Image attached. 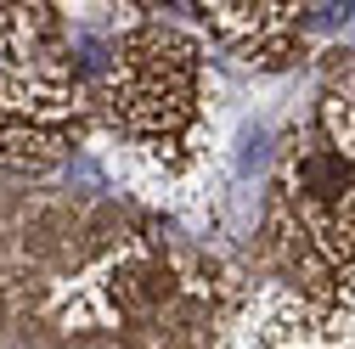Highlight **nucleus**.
<instances>
[{
	"label": "nucleus",
	"mask_w": 355,
	"mask_h": 349,
	"mask_svg": "<svg viewBox=\"0 0 355 349\" xmlns=\"http://www.w3.org/2000/svg\"><path fill=\"white\" fill-rule=\"evenodd\" d=\"M316 124L327 129V141L355 163V62L327 79V91H322V107H316Z\"/></svg>",
	"instance_id": "6e6552de"
},
{
	"label": "nucleus",
	"mask_w": 355,
	"mask_h": 349,
	"mask_svg": "<svg viewBox=\"0 0 355 349\" xmlns=\"http://www.w3.org/2000/svg\"><path fill=\"white\" fill-rule=\"evenodd\" d=\"M0 113L57 136H79L96 113L62 6H0Z\"/></svg>",
	"instance_id": "20e7f679"
},
{
	"label": "nucleus",
	"mask_w": 355,
	"mask_h": 349,
	"mask_svg": "<svg viewBox=\"0 0 355 349\" xmlns=\"http://www.w3.org/2000/svg\"><path fill=\"white\" fill-rule=\"evenodd\" d=\"M265 259L277 265V282L316 298L322 310L355 265V163L316 118L299 124L282 147L265 197Z\"/></svg>",
	"instance_id": "f03ea898"
},
{
	"label": "nucleus",
	"mask_w": 355,
	"mask_h": 349,
	"mask_svg": "<svg viewBox=\"0 0 355 349\" xmlns=\"http://www.w3.org/2000/svg\"><path fill=\"white\" fill-rule=\"evenodd\" d=\"M73 141L79 136L34 129V124H17L12 113H0V169H12V174H46V169H57L73 152Z\"/></svg>",
	"instance_id": "0eeeda50"
},
{
	"label": "nucleus",
	"mask_w": 355,
	"mask_h": 349,
	"mask_svg": "<svg viewBox=\"0 0 355 349\" xmlns=\"http://www.w3.org/2000/svg\"><path fill=\"white\" fill-rule=\"evenodd\" d=\"M96 118L124 147L153 158L164 174H181L198 158L209 118V57L203 39L181 23L141 17L119 34V46L96 79Z\"/></svg>",
	"instance_id": "f257e3e1"
},
{
	"label": "nucleus",
	"mask_w": 355,
	"mask_h": 349,
	"mask_svg": "<svg viewBox=\"0 0 355 349\" xmlns=\"http://www.w3.org/2000/svg\"><path fill=\"white\" fill-rule=\"evenodd\" d=\"M327 338H333V349H355V265L344 271V282L327 304Z\"/></svg>",
	"instance_id": "1a4fd4ad"
},
{
	"label": "nucleus",
	"mask_w": 355,
	"mask_h": 349,
	"mask_svg": "<svg viewBox=\"0 0 355 349\" xmlns=\"http://www.w3.org/2000/svg\"><path fill=\"white\" fill-rule=\"evenodd\" d=\"M214 349H333L327 310L288 282H248L214 327Z\"/></svg>",
	"instance_id": "423d86ee"
},
{
	"label": "nucleus",
	"mask_w": 355,
	"mask_h": 349,
	"mask_svg": "<svg viewBox=\"0 0 355 349\" xmlns=\"http://www.w3.org/2000/svg\"><path fill=\"white\" fill-rule=\"evenodd\" d=\"M214 271L220 265L209 253H198V248L164 242V237H130V242L96 253L91 265L62 287L57 321L68 332H119V327L147 332L187 293H198Z\"/></svg>",
	"instance_id": "7ed1b4c3"
},
{
	"label": "nucleus",
	"mask_w": 355,
	"mask_h": 349,
	"mask_svg": "<svg viewBox=\"0 0 355 349\" xmlns=\"http://www.w3.org/2000/svg\"><path fill=\"white\" fill-rule=\"evenodd\" d=\"M198 17L214 46L254 73H282L310 57V6L293 0H209Z\"/></svg>",
	"instance_id": "39448f33"
},
{
	"label": "nucleus",
	"mask_w": 355,
	"mask_h": 349,
	"mask_svg": "<svg viewBox=\"0 0 355 349\" xmlns=\"http://www.w3.org/2000/svg\"><path fill=\"white\" fill-rule=\"evenodd\" d=\"M79 349H113V343H79Z\"/></svg>",
	"instance_id": "9d476101"
}]
</instances>
